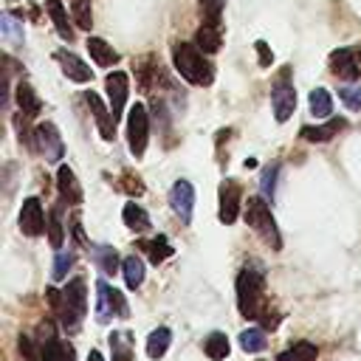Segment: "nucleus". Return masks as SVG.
I'll return each mask as SVG.
<instances>
[{"instance_id":"nucleus-1","label":"nucleus","mask_w":361,"mask_h":361,"mask_svg":"<svg viewBox=\"0 0 361 361\" xmlns=\"http://www.w3.org/2000/svg\"><path fill=\"white\" fill-rule=\"evenodd\" d=\"M172 62H175V71L180 73V79H186L189 85H212L214 79V68L212 62L206 59V54L192 45V42H178L172 48Z\"/></svg>"},{"instance_id":"nucleus-2","label":"nucleus","mask_w":361,"mask_h":361,"mask_svg":"<svg viewBox=\"0 0 361 361\" xmlns=\"http://www.w3.org/2000/svg\"><path fill=\"white\" fill-rule=\"evenodd\" d=\"M237 305L245 319H265V279L259 271H240L237 276Z\"/></svg>"},{"instance_id":"nucleus-3","label":"nucleus","mask_w":361,"mask_h":361,"mask_svg":"<svg viewBox=\"0 0 361 361\" xmlns=\"http://www.w3.org/2000/svg\"><path fill=\"white\" fill-rule=\"evenodd\" d=\"M59 322L65 330L76 333L82 319L87 316V282L82 276H73L68 279V285L62 288V296H59Z\"/></svg>"},{"instance_id":"nucleus-4","label":"nucleus","mask_w":361,"mask_h":361,"mask_svg":"<svg viewBox=\"0 0 361 361\" xmlns=\"http://www.w3.org/2000/svg\"><path fill=\"white\" fill-rule=\"evenodd\" d=\"M245 223L257 231V237L265 243V245H271L274 251L276 248H282V240H279V228H276V223H274V217H271V209H268V203H265V197H248V203H245Z\"/></svg>"},{"instance_id":"nucleus-5","label":"nucleus","mask_w":361,"mask_h":361,"mask_svg":"<svg viewBox=\"0 0 361 361\" xmlns=\"http://www.w3.org/2000/svg\"><path fill=\"white\" fill-rule=\"evenodd\" d=\"M288 76H290V68H282L274 87H271V107H274V118L279 124L288 121L296 110V90H293V82Z\"/></svg>"},{"instance_id":"nucleus-6","label":"nucleus","mask_w":361,"mask_h":361,"mask_svg":"<svg viewBox=\"0 0 361 361\" xmlns=\"http://www.w3.org/2000/svg\"><path fill=\"white\" fill-rule=\"evenodd\" d=\"M147 141H149V118H147V107L141 102H135L127 113V144H130V152L133 158H144V149H147Z\"/></svg>"},{"instance_id":"nucleus-7","label":"nucleus","mask_w":361,"mask_h":361,"mask_svg":"<svg viewBox=\"0 0 361 361\" xmlns=\"http://www.w3.org/2000/svg\"><path fill=\"white\" fill-rule=\"evenodd\" d=\"M34 141H37L39 155H45V161H51V164H56L65 155V144H62V135L54 121H39L34 130Z\"/></svg>"},{"instance_id":"nucleus-8","label":"nucleus","mask_w":361,"mask_h":361,"mask_svg":"<svg viewBox=\"0 0 361 361\" xmlns=\"http://www.w3.org/2000/svg\"><path fill=\"white\" fill-rule=\"evenodd\" d=\"M240 200H243V186L234 178L220 180V223L231 226L240 217Z\"/></svg>"},{"instance_id":"nucleus-9","label":"nucleus","mask_w":361,"mask_h":361,"mask_svg":"<svg viewBox=\"0 0 361 361\" xmlns=\"http://www.w3.org/2000/svg\"><path fill=\"white\" fill-rule=\"evenodd\" d=\"M48 226V217L42 212V203L39 197H25L23 200V209H20V231L25 237H39Z\"/></svg>"},{"instance_id":"nucleus-10","label":"nucleus","mask_w":361,"mask_h":361,"mask_svg":"<svg viewBox=\"0 0 361 361\" xmlns=\"http://www.w3.org/2000/svg\"><path fill=\"white\" fill-rule=\"evenodd\" d=\"M104 87H107V99H110V113H113V118H121L124 104H127V96H130V76H127L124 71H113V73L104 79Z\"/></svg>"},{"instance_id":"nucleus-11","label":"nucleus","mask_w":361,"mask_h":361,"mask_svg":"<svg viewBox=\"0 0 361 361\" xmlns=\"http://www.w3.org/2000/svg\"><path fill=\"white\" fill-rule=\"evenodd\" d=\"M169 206H172V212H175L183 223L192 220V209H195V186H192L186 178H178V180L172 183V189H169Z\"/></svg>"},{"instance_id":"nucleus-12","label":"nucleus","mask_w":361,"mask_h":361,"mask_svg":"<svg viewBox=\"0 0 361 361\" xmlns=\"http://www.w3.org/2000/svg\"><path fill=\"white\" fill-rule=\"evenodd\" d=\"M330 71L338 76V79H347V82H355L361 76V62L355 56V51L350 48H336L330 54Z\"/></svg>"},{"instance_id":"nucleus-13","label":"nucleus","mask_w":361,"mask_h":361,"mask_svg":"<svg viewBox=\"0 0 361 361\" xmlns=\"http://www.w3.org/2000/svg\"><path fill=\"white\" fill-rule=\"evenodd\" d=\"M85 102H87V107H90V113H93V118H96V127H99V135L104 138V141H113L116 138V118H113V113H107V107H104V102L93 93V90H87L85 93Z\"/></svg>"},{"instance_id":"nucleus-14","label":"nucleus","mask_w":361,"mask_h":361,"mask_svg":"<svg viewBox=\"0 0 361 361\" xmlns=\"http://www.w3.org/2000/svg\"><path fill=\"white\" fill-rule=\"evenodd\" d=\"M56 62H59V68H62V73L71 79V82H79V85H85V82H90L93 79V71H90V65H85L76 54H71V51H56Z\"/></svg>"},{"instance_id":"nucleus-15","label":"nucleus","mask_w":361,"mask_h":361,"mask_svg":"<svg viewBox=\"0 0 361 361\" xmlns=\"http://www.w3.org/2000/svg\"><path fill=\"white\" fill-rule=\"evenodd\" d=\"M56 189H59L62 203H68V206L82 203V186H79V180H76V175H73V169L68 164L56 169Z\"/></svg>"},{"instance_id":"nucleus-16","label":"nucleus","mask_w":361,"mask_h":361,"mask_svg":"<svg viewBox=\"0 0 361 361\" xmlns=\"http://www.w3.org/2000/svg\"><path fill=\"white\" fill-rule=\"evenodd\" d=\"M110 341V361H133V333L130 330H113L107 336Z\"/></svg>"},{"instance_id":"nucleus-17","label":"nucleus","mask_w":361,"mask_h":361,"mask_svg":"<svg viewBox=\"0 0 361 361\" xmlns=\"http://www.w3.org/2000/svg\"><path fill=\"white\" fill-rule=\"evenodd\" d=\"M96 296H99V302H96V322L99 324H110L113 316H118L116 305H113V288L107 282H96Z\"/></svg>"},{"instance_id":"nucleus-18","label":"nucleus","mask_w":361,"mask_h":361,"mask_svg":"<svg viewBox=\"0 0 361 361\" xmlns=\"http://www.w3.org/2000/svg\"><path fill=\"white\" fill-rule=\"evenodd\" d=\"M347 127V118H330L327 124H322V127H305L302 130V138L305 141H313V144H322V141H330L336 133H341Z\"/></svg>"},{"instance_id":"nucleus-19","label":"nucleus","mask_w":361,"mask_h":361,"mask_svg":"<svg viewBox=\"0 0 361 361\" xmlns=\"http://www.w3.org/2000/svg\"><path fill=\"white\" fill-rule=\"evenodd\" d=\"M138 248H141V251L147 254V259H149V262H155V265H158V262H164V259H169V257H172V251H175V248H172V243H169L164 234H158V237H152V240H141V243H138Z\"/></svg>"},{"instance_id":"nucleus-20","label":"nucleus","mask_w":361,"mask_h":361,"mask_svg":"<svg viewBox=\"0 0 361 361\" xmlns=\"http://www.w3.org/2000/svg\"><path fill=\"white\" fill-rule=\"evenodd\" d=\"M39 361H76V353H73V347L68 344V341H62V338H45V344H42V353H39Z\"/></svg>"},{"instance_id":"nucleus-21","label":"nucleus","mask_w":361,"mask_h":361,"mask_svg":"<svg viewBox=\"0 0 361 361\" xmlns=\"http://www.w3.org/2000/svg\"><path fill=\"white\" fill-rule=\"evenodd\" d=\"M195 45H197L203 54H214V51H220V45H223V31H220V25H209V23H203V25L197 28V34H195Z\"/></svg>"},{"instance_id":"nucleus-22","label":"nucleus","mask_w":361,"mask_h":361,"mask_svg":"<svg viewBox=\"0 0 361 361\" xmlns=\"http://www.w3.org/2000/svg\"><path fill=\"white\" fill-rule=\"evenodd\" d=\"M87 54H90V56H93V62H96V65H102V68H110V65H116V62H118L116 48H113V45H107L102 37H90V39H87Z\"/></svg>"},{"instance_id":"nucleus-23","label":"nucleus","mask_w":361,"mask_h":361,"mask_svg":"<svg viewBox=\"0 0 361 361\" xmlns=\"http://www.w3.org/2000/svg\"><path fill=\"white\" fill-rule=\"evenodd\" d=\"M14 99H17V104H20V113H23V116H37V113L42 110V102H39V96L34 93V87H31L25 79L17 85V90H14Z\"/></svg>"},{"instance_id":"nucleus-24","label":"nucleus","mask_w":361,"mask_h":361,"mask_svg":"<svg viewBox=\"0 0 361 361\" xmlns=\"http://www.w3.org/2000/svg\"><path fill=\"white\" fill-rule=\"evenodd\" d=\"M121 217H124V226L130 228V231H135V234H144V231H149V214L138 206V203H127L124 206V212H121Z\"/></svg>"},{"instance_id":"nucleus-25","label":"nucleus","mask_w":361,"mask_h":361,"mask_svg":"<svg viewBox=\"0 0 361 361\" xmlns=\"http://www.w3.org/2000/svg\"><path fill=\"white\" fill-rule=\"evenodd\" d=\"M45 8H48V14H51V20H54V25H56V34H59L62 39H73V34H71V20H68L65 6H62L59 0H45Z\"/></svg>"},{"instance_id":"nucleus-26","label":"nucleus","mask_w":361,"mask_h":361,"mask_svg":"<svg viewBox=\"0 0 361 361\" xmlns=\"http://www.w3.org/2000/svg\"><path fill=\"white\" fill-rule=\"evenodd\" d=\"M169 341H172V330L169 327L152 330L149 338H147V355L149 358H164V353L169 350Z\"/></svg>"},{"instance_id":"nucleus-27","label":"nucleus","mask_w":361,"mask_h":361,"mask_svg":"<svg viewBox=\"0 0 361 361\" xmlns=\"http://www.w3.org/2000/svg\"><path fill=\"white\" fill-rule=\"evenodd\" d=\"M93 257H96V265L102 268V274H107V276H113L121 265L113 245H93Z\"/></svg>"},{"instance_id":"nucleus-28","label":"nucleus","mask_w":361,"mask_h":361,"mask_svg":"<svg viewBox=\"0 0 361 361\" xmlns=\"http://www.w3.org/2000/svg\"><path fill=\"white\" fill-rule=\"evenodd\" d=\"M121 271H124V282H127V288L135 290V288L144 282V259H141V257H135V254L124 257Z\"/></svg>"},{"instance_id":"nucleus-29","label":"nucleus","mask_w":361,"mask_h":361,"mask_svg":"<svg viewBox=\"0 0 361 361\" xmlns=\"http://www.w3.org/2000/svg\"><path fill=\"white\" fill-rule=\"evenodd\" d=\"M203 353H206L212 361H223V358L228 355V338H226V333H220V330L209 333L206 341H203Z\"/></svg>"},{"instance_id":"nucleus-30","label":"nucleus","mask_w":361,"mask_h":361,"mask_svg":"<svg viewBox=\"0 0 361 361\" xmlns=\"http://www.w3.org/2000/svg\"><path fill=\"white\" fill-rule=\"evenodd\" d=\"M310 113L316 118H327L333 113V96H330V90H324V87H313L310 90Z\"/></svg>"},{"instance_id":"nucleus-31","label":"nucleus","mask_w":361,"mask_h":361,"mask_svg":"<svg viewBox=\"0 0 361 361\" xmlns=\"http://www.w3.org/2000/svg\"><path fill=\"white\" fill-rule=\"evenodd\" d=\"M0 28H3V39H6L8 45H20V42H23V23H20L11 11H3Z\"/></svg>"},{"instance_id":"nucleus-32","label":"nucleus","mask_w":361,"mask_h":361,"mask_svg":"<svg viewBox=\"0 0 361 361\" xmlns=\"http://www.w3.org/2000/svg\"><path fill=\"white\" fill-rule=\"evenodd\" d=\"M316 355H319L316 344H310V341H296L293 347H288V350L279 355V361H316Z\"/></svg>"},{"instance_id":"nucleus-33","label":"nucleus","mask_w":361,"mask_h":361,"mask_svg":"<svg viewBox=\"0 0 361 361\" xmlns=\"http://www.w3.org/2000/svg\"><path fill=\"white\" fill-rule=\"evenodd\" d=\"M240 347H243L245 353H259V350H265V333H262L259 327L243 330V333H240Z\"/></svg>"},{"instance_id":"nucleus-34","label":"nucleus","mask_w":361,"mask_h":361,"mask_svg":"<svg viewBox=\"0 0 361 361\" xmlns=\"http://www.w3.org/2000/svg\"><path fill=\"white\" fill-rule=\"evenodd\" d=\"M71 14H73V23H76L82 31H90V28H93L90 0H73V6H71Z\"/></svg>"},{"instance_id":"nucleus-35","label":"nucleus","mask_w":361,"mask_h":361,"mask_svg":"<svg viewBox=\"0 0 361 361\" xmlns=\"http://www.w3.org/2000/svg\"><path fill=\"white\" fill-rule=\"evenodd\" d=\"M73 262H76V257H73V251H59V254H56V259H54V268H51V276H54L56 282H62V279L68 276V271L73 268Z\"/></svg>"},{"instance_id":"nucleus-36","label":"nucleus","mask_w":361,"mask_h":361,"mask_svg":"<svg viewBox=\"0 0 361 361\" xmlns=\"http://www.w3.org/2000/svg\"><path fill=\"white\" fill-rule=\"evenodd\" d=\"M276 178H279V164H271L262 169V178H259V189H262V197H271L274 200V192H276Z\"/></svg>"},{"instance_id":"nucleus-37","label":"nucleus","mask_w":361,"mask_h":361,"mask_svg":"<svg viewBox=\"0 0 361 361\" xmlns=\"http://www.w3.org/2000/svg\"><path fill=\"white\" fill-rule=\"evenodd\" d=\"M220 11H223V0H200L203 23H209V25H220Z\"/></svg>"},{"instance_id":"nucleus-38","label":"nucleus","mask_w":361,"mask_h":361,"mask_svg":"<svg viewBox=\"0 0 361 361\" xmlns=\"http://www.w3.org/2000/svg\"><path fill=\"white\" fill-rule=\"evenodd\" d=\"M338 99L347 104V110H361V85H353V87H338Z\"/></svg>"},{"instance_id":"nucleus-39","label":"nucleus","mask_w":361,"mask_h":361,"mask_svg":"<svg viewBox=\"0 0 361 361\" xmlns=\"http://www.w3.org/2000/svg\"><path fill=\"white\" fill-rule=\"evenodd\" d=\"M48 240H51L54 248H59L62 240H65V231H62V223H59V214L56 212L48 214Z\"/></svg>"},{"instance_id":"nucleus-40","label":"nucleus","mask_w":361,"mask_h":361,"mask_svg":"<svg viewBox=\"0 0 361 361\" xmlns=\"http://www.w3.org/2000/svg\"><path fill=\"white\" fill-rule=\"evenodd\" d=\"M121 183H124L127 195H135V197H138V195H144V183H141L138 178H133V175H124V180H121Z\"/></svg>"},{"instance_id":"nucleus-41","label":"nucleus","mask_w":361,"mask_h":361,"mask_svg":"<svg viewBox=\"0 0 361 361\" xmlns=\"http://www.w3.org/2000/svg\"><path fill=\"white\" fill-rule=\"evenodd\" d=\"M257 51H259V65H262V68H268V65H271V59H274V56H271V48L259 39V42H257Z\"/></svg>"},{"instance_id":"nucleus-42","label":"nucleus","mask_w":361,"mask_h":361,"mask_svg":"<svg viewBox=\"0 0 361 361\" xmlns=\"http://www.w3.org/2000/svg\"><path fill=\"white\" fill-rule=\"evenodd\" d=\"M87 361H104V358H102V353H99V350H90V355H87Z\"/></svg>"},{"instance_id":"nucleus-43","label":"nucleus","mask_w":361,"mask_h":361,"mask_svg":"<svg viewBox=\"0 0 361 361\" xmlns=\"http://www.w3.org/2000/svg\"><path fill=\"white\" fill-rule=\"evenodd\" d=\"M355 56H358V62H361V48H358V51H355Z\"/></svg>"},{"instance_id":"nucleus-44","label":"nucleus","mask_w":361,"mask_h":361,"mask_svg":"<svg viewBox=\"0 0 361 361\" xmlns=\"http://www.w3.org/2000/svg\"><path fill=\"white\" fill-rule=\"evenodd\" d=\"M259 361H262V358H259Z\"/></svg>"}]
</instances>
